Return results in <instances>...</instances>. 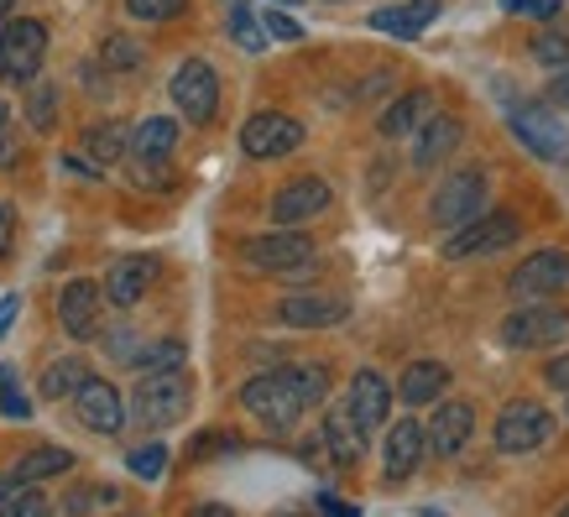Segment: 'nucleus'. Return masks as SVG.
<instances>
[{
    "instance_id": "obj_1",
    "label": "nucleus",
    "mask_w": 569,
    "mask_h": 517,
    "mask_svg": "<svg viewBox=\"0 0 569 517\" xmlns=\"http://www.w3.org/2000/svg\"><path fill=\"white\" fill-rule=\"evenodd\" d=\"M329 397V371L325 366H272L241 387V402L246 414H257L267 429H293L298 418L319 408Z\"/></svg>"
},
{
    "instance_id": "obj_2",
    "label": "nucleus",
    "mask_w": 569,
    "mask_h": 517,
    "mask_svg": "<svg viewBox=\"0 0 569 517\" xmlns=\"http://www.w3.org/2000/svg\"><path fill=\"white\" fill-rule=\"evenodd\" d=\"M241 257L261 277H282V282H309L313 277V241L303 230H267V236L241 246Z\"/></svg>"
},
{
    "instance_id": "obj_3",
    "label": "nucleus",
    "mask_w": 569,
    "mask_h": 517,
    "mask_svg": "<svg viewBox=\"0 0 569 517\" xmlns=\"http://www.w3.org/2000/svg\"><path fill=\"white\" fill-rule=\"evenodd\" d=\"M189 402H193V387L183 377V366H173V371H141V387L131 392V418L141 429H168V424H178L189 414Z\"/></svg>"
},
{
    "instance_id": "obj_4",
    "label": "nucleus",
    "mask_w": 569,
    "mask_h": 517,
    "mask_svg": "<svg viewBox=\"0 0 569 517\" xmlns=\"http://www.w3.org/2000/svg\"><path fill=\"white\" fill-rule=\"evenodd\" d=\"M48 58V27L37 17H6L0 21V79L6 84H32Z\"/></svg>"
},
{
    "instance_id": "obj_5",
    "label": "nucleus",
    "mask_w": 569,
    "mask_h": 517,
    "mask_svg": "<svg viewBox=\"0 0 569 517\" xmlns=\"http://www.w3.org/2000/svg\"><path fill=\"white\" fill-rule=\"evenodd\" d=\"M507 126H512V137H518L538 162H569V131H565V121L553 116L549 105L512 100L507 105Z\"/></svg>"
},
{
    "instance_id": "obj_6",
    "label": "nucleus",
    "mask_w": 569,
    "mask_h": 517,
    "mask_svg": "<svg viewBox=\"0 0 569 517\" xmlns=\"http://www.w3.org/2000/svg\"><path fill=\"white\" fill-rule=\"evenodd\" d=\"M522 236V220L518 215H507V209H497V215H476V220H466L460 230H449L445 236V257L449 261H466V257H497V251H507V246Z\"/></svg>"
},
{
    "instance_id": "obj_7",
    "label": "nucleus",
    "mask_w": 569,
    "mask_h": 517,
    "mask_svg": "<svg viewBox=\"0 0 569 517\" xmlns=\"http://www.w3.org/2000/svg\"><path fill=\"white\" fill-rule=\"evenodd\" d=\"M486 172L481 168H460V172H449L445 183H439V193H433V205H429V220L433 230H460L466 220H476L486 209Z\"/></svg>"
},
{
    "instance_id": "obj_8",
    "label": "nucleus",
    "mask_w": 569,
    "mask_h": 517,
    "mask_svg": "<svg viewBox=\"0 0 569 517\" xmlns=\"http://www.w3.org/2000/svg\"><path fill=\"white\" fill-rule=\"evenodd\" d=\"M565 340H569V309H553V304H522L518 314L501 319V345H512V350H553Z\"/></svg>"
},
{
    "instance_id": "obj_9",
    "label": "nucleus",
    "mask_w": 569,
    "mask_h": 517,
    "mask_svg": "<svg viewBox=\"0 0 569 517\" xmlns=\"http://www.w3.org/2000/svg\"><path fill=\"white\" fill-rule=\"evenodd\" d=\"M168 95H173L178 116H183L189 126H209L214 121V110H220V73L209 69L204 58H189V63H178Z\"/></svg>"
},
{
    "instance_id": "obj_10",
    "label": "nucleus",
    "mask_w": 569,
    "mask_h": 517,
    "mask_svg": "<svg viewBox=\"0 0 569 517\" xmlns=\"http://www.w3.org/2000/svg\"><path fill=\"white\" fill-rule=\"evenodd\" d=\"M501 455H533L553 439V414L543 402H507L497 418V429H491Z\"/></svg>"
},
{
    "instance_id": "obj_11",
    "label": "nucleus",
    "mask_w": 569,
    "mask_h": 517,
    "mask_svg": "<svg viewBox=\"0 0 569 517\" xmlns=\"http://www.w3.org/2000/svg\"><path fill=\"white\" fill-rule=\"evenodd\" d=\"M303 147V126L282 110H257L251 121L241 126V152L257 157V162H272V157H288Z\"/></svg>"
},
{
    "instance_id": "obj_12",
    "label": "nucleus",
    "mask_w": 569,
    "mask_h": 517,
    "mask_svg": "<svg viewBox=\"0 0 569 517\" xmlns=\"http://www.w3.org/2000/svg\"><path fill=\"white\" fill-rule=\"evenodd\" d=\"M470 429H476L470 402H460V397H439L433 418L423 424V449H429V455H439V460H455V455L466 449Z\"/></svg>"
},
{
    "instance_id": "obj_13",
    "label": "nucleus",
    "mask_w": 569,
    "mask_h": 517,
    "mask_svg": "<svg viewBox=\"0 0 569 517\" xmlns=\"http://www.w3.org/2000/svg\"><path fill=\"white\" fill-rule=\"evenodd\" d=\"M512 298H553L569 288V257L565 251H533V257H522V267L512 272Z\"/></svg>"
},
{
    "instance_id": "obj_14",
    "label": "nucleus",
    "mask_w": 569,
    "mask_h": 517,
    "mask_svg": "<svg viewBox=\"0 0 569 517\" xmlns=\"http://www.w3.org/2000/svg\"><path fill=\"white\" fill-rule=\"evenodd\" d=\"M346 414L356 418V429L361 434H377L381 424H387V414H392V387H387V377L381 371H356L346 387Z\"/></svg>"
},
{
    "instance_id": "obj_15",
    "label": "nucleus",
    "mask_w": 569,
    "mask_h": 517,
    "mask_svg": "<svg viewBox=\"0 0 569 517\" xmlns=\"http://www.w3.org/2000/svg\"><path fill=\"white\" fill-rule=\"evenodd\" d=\"M73 414H79V424L94 434H121L126 424V397L110 387V381L100 377H84L79 381V392H73Z\"/></svg>"
},
{
    "instance_id": "obj_16",
    "label": "nucleus",
    "mask_w": 569,
    "mask_h": 517,
    "mask_svg": "<svg viewBox=\"0 0 569 517\" xmlns=\"http://www.w3.org/2000/svg\"><path fill=\"white\" fill-rule=\"evenodd\" d=\"M329 183L325 178H293V183H282V189L272 193V220L277 225H303V220H313V215H325L329 209Z\"/></svg>"
},
{
    "instance_id": "obj_17",
    "label": "nucleus",
    "mask_w": 569,
    "mask_h": 517,
    "mask_svg": "<svg viewBox=\"0 0 569 517\" xmlns=\"http://www.w3.org/2000/svg\"><path fill=\"white\" fill-rule=\"evenodd\" d=\"M58 325L69 329L73 340H89L100 329V288L89 277H73L69 288L58 294Z\"/></svg>"
},
{
    "instance_id": "obj_18",
    "label": "nucleus",
    "mask_w": 569,
    "mask_h": 517,
    "mask_svg": "<svg viewBox=\"0 0 569 517\" xmlns=\"http://www.w3.org/2000/svg\"><path fill=\"white\" fill-rule=\"evenodd\" d=\"M152 277H157V257H121L104 272V298L116 309H137L147 288H152Z\"/></svg>"
},
{
    "instance_id": "obj_19",
    "label": "nucleus",
    "mask_w": 569,
    "mask_h": 517,
    "mask_svg": "<svg viewBox=\"0 0 569 517\" xmlns=\"http://www.w3.org/2000/svg\"><path fill=\"white\" fill-rule=\"evenodd\" d=\"M433 21H439V0H402V6H377L371 11V27L381 37H402V42L423 37Z\"/></svg>"
},
{
    "instance_id": "obj_20",
    "label": "nucleus",
    "mask_w": 569,
    "mask_h": 517,
    "mask_svg": "<svg viewBox=\"0 0 569 517\" xmlns=\"http://www.w3.org/2000/svg\"><path fill=\"white\" fill-rule=\"evenodd\" d=\"M277 319L288 329H335L346 319V298H325V294H293L277 304Z\"/></svg>"
},
{
    "instance_id": "obj_21",
    "label": "nucleus",
    "mask_w": 569,
    "mask_h": 517,
    "mask_svg": "<svg viewBox=\"0 0 569 517\" xmlns=\"http://www.w3.org/2000/svg\"><path fill=\"white\" fill-rule=\"evenodd\" d=\"M466 141V126H460V116H423V131H418V147H413V168H439L455 147Z\"/></svg>"
},
{
    "instance_id": "obj_22",
    "label": "nucleus",
    "mask_w": 569,
    "mask_h": 517,
    "mask_svg": "<svg viewBox=\"0 0 569 517\" xmlns=\"http://www.w3.org/2000/svg\"><path fill=\"white\" fill-rule=\"evenodd\" d=\"M178 147V121H168V116H152V121H141L137 131H131V162H147V168H168V157H173Z\"/></svg>"
},
{
    "instance_id": "obj_23",
    "label": "nucleus",
    "mask_w": 569,
    "mask_h": 517,
    "mask_svg": "<svg viewBox=\"0 0 569 517\" xmlns=\"http://www.w3.org/2000/svg\"><path fill=\"white\" fill-rule=\"evenodd\" d=\"M449 392V366L445 361H408V371L397 377V397L408 408H423V402H439Z\"/></svg>"
},
{
    "instance_id": "obj_24",
    "label": "nucleus",
    "mask_w": 569,
    "mask_h": 517,
    "mask_svg": "<svg viewBox=\"0 0 569 517\" xmlns=\"http://www.w3.org/2000/svg\"><path fill=\"white\" fill-rule=\"evenodd\" d=\"M423 460V424L413 418H402L387 429V481H408Z\"/></svg>"
},
{
    "instance_id": "obj_25",
    "label": "nucleus",
    "mask_w": 569,
    "mask_h": 517,
    "mask_svg": "<svg viewBox=\"0 0 569 517\" xmlns=\"http://www.w3.org/2000/svg\"><path fill=\"white\" fill-rule=\"evenodd\" d=\"M319 439H325V449H329V460H335V466H356V460L366 455V434L356 429V418L346 414V402L325 414V429H319Z\"/></svg>"
},
{
    "instance_id": "obj_26",
    "label": "nucleus",
    "mask_w": 569,
    "mask_h": 517,
    "mask_svg": "<svg viewBox=\"0 0 569 517\" xmlns=\"http://www.w3.org/2000/svg\"><path fill=\"white\" fill-rule=\"evenodd\" d=\"M69 470H73V455L63 445H37L11 466V481L42 486V481H52V476H69Z\"/></svg>"
},
{
    "instance_id": "obj_27",
    "label": "nucleus",
    "mask_w": 569,
    "mask_h": 517,
    "mask_svg": "<svg viewBox=\"0 0 569 517\" xmlns=\"http://www.w3.org/2000/svg\"><path fill=\"white\" fill-rule=\"evenodd\" d=\"M79 147H84V157L94 162V168H110V162H121L126 147H131V126L126 121H94L79 137Z\"/></svg>"
},
{
    "instance_id": "obj_28",
    "label": "nucleus",
    "mask_w": 569,
    "mask_h": 517,
    "mask_svg": "<svg viewBox=\"0 0 569 517\" xmlns=\"http://www.w3.org/2000/svg\"><path fill=\"white\" fill-rule=\"evenodd\" d=\"M433 110V95L429 89H408L402 100H392L387 110H381V137H408L413 126H423V116Z\"/></svg>"
},
{
    "instance_id": "obj_29",
    "label": "nucleus",
    "mask_w": 569,
    "mask_h": 517,
    "mask_svg": "<svg viewBox=\"0 0 569 517\" xmlns=\"http://www.w3.org/2000/svg\"><path fill=\"white\" fill-rule=\"evenodd\" d=\"M89 377V366H84V356H58V361L42 371V381H37V392L42 397H52V402H63V397H73L79 392V381Z\"/></svg>"
},
{
    "instance_id": "obj_30",
    "label": "nucleus",
    "mask_w": 569,
    "mask_h": 517,
    "mask_svg": "<svg viewBox=\"0 0 569 517\" xmlns=\"http://www.w3.org/2000/svg\"><path fill=\"white\" fill-rule=\"evenodd\" d=\"M224 11H230V21H224V32L236 37V48H246V52H261V48H267L261 17H251V11H246V0H224Z\"/></svg>"
},
{
    "instance_id": "obj_31",
    "label": "nucleus",
    "mask_w": 569,
    "mask_h": 517,
    "mask_svg": "<svg viewBox=\"0 0 569 517\" xmlns=\"http://www.w3.org/2000/svg\"><path fill=\"white\" fill-rule=\"evenodd\" d=\"M533 58L543 63V69H565V63H569V27L559 17H553L549 27L533 37Z\"/></svg>"
},
{
    "instance_id": "obj_32",
    "label": "nucleus",
    "mask_w": 569,
    "mask_h": 517,
    "mask_svg": "<svg viewBox=\"0 0 569 517\" xmlns=\"http://www.w3.org/2000/svg\"><path fill=\"white\" fill-rule=\"evenodd\" d=\"M183 356H189L183 340H157V345H147V350H137L131 366H137V371H173V366H183Z\"/></svg>"
},
{
    "instance_id": "obj_33",
    "label": "nucleus",
    "mask_w": 569,
    "mask_h": 517,
    "mask_svg": "<svg viewBox=\"0 0 569 517\" xmlns=\"http://www.w3.org/2000/svg\"><path fill=\"white\" fill-rule=\"evenodd\" d=\"M126 470L137 476V481H162V470H168V445H141L126 455Z\"/></svg>"
},
{
    "instance_id": "obj_34",
    "label": "nucleus",
    "mask_w": 569,
    "mask_h": 517,
    "mask_svg": "<svg viewBox=\"0 0 569 517\" xmlns=\"http://www.w3.org/2000/svg\"><path fill=\"white\" fill-rule=\"evenodd\" d=\"M100 58H104V69H116V73L141 69V48H137V42H126V37H104Z\"/></svg>"
},
{
    "instance_id": "obj_35",
    "label": "nucleus",
    "mask_w": 569,
    "mask_h": 517,
    "mask_svg": "<svg viewBox=\"0 0 569 517\" xmlns=\"http://www.w3.org/2000/svg\"><path fill=\"white\" fill-rule=\"evenodd\" d=\"M189 0H126V17L131 21H173L183 17Z\"/></svg>"
},
{
    "instance_id": "obj_36",
    "label": "nucleus",
    "mask_w": 569,
    "mask_h": 517,
    "mask_svg": "<svg viewBox=\"0 0 569 517\" xmlns=\"http://www.w3.org/2000/svg\"><path fill=\"white\" fill-rule=\"evenodd\" d=\"M0 414H6V418H21V424L32 418V402L21 397V387H17V371H11V366L0 371Z\"/></svg>"
},
{
    "instance_id": "obj_37",
    "label": "nucleus",
    "mask_w": 569,
    "mask_h": 517,
    "mask_svg": "<svg viewBox=\"0 0 569 517\" xmlns=\"http://www.w3.org/2000/svg\"><path fill=\"white\" fill-rule=\"evenodd\" d=\"M507 17H528V21H553L565 17V0H501Z\"/></svg>"
},
{
    "instance_id": "obj_38",
    "label": "nucleus",
    "mask_w": 569,
    "mask_h": 517,
    "mask_svg": "<svg viewBox=\"0 0 569 517\" xmlns=\"http://www.w3.org/2000/svg\"><path fill=\"white\" fill-rule=\"evenodd\" d=\"M27 121H32L37 131H52V126H58V95H52V89H37L32 100H27Z\"/></svg>"
},
{
    "instance_id": "obj_39",
    "label": "nucleus",
    "mask_w": 569,
    "mask_h": 517,
    "mask_svg": "<svg viewBox=\"0 0 569 517\" xmlns=\"http://www.w3.org/2000/svg\"><path fill=\"white\" fill-rule=\"evenodd\" d=\"M261 32L277 37V42H298V37H303V21H293L288 11H267V17H261Z\"/></svg>"
},
{
    "instance_id": "obj_40",
    "label": "nucleus",
    "mask_w": 569,
    "mask_h": 517,
    "mask_svg": "<svg viewBox=\"0 0 569 517\" xmlns=\"http://www.w3.org/2000/svg\"><path fill=\"white\" fill-rule=\"evenodd\" d=\"M110 501H116V491L104 486V491H79V497H69L63 507H69V513H94V507H110Z\"/></svg>"
},
{
    "instance_id": "obj_41",
    "label": "nucleus",
    "mask_w": 569,
    "mask_h": 517,
    "mask_svg": "<svg viewBox=\"0 0 569 517\" xmlns=\"http://www.w3.org/2000/svg\"><path fill=\"white\" fill-rule=\"evenodd\" d=\"M11 246H17V209L0 205V261L11 257Z\"/></svg>"
},
{
    "instance_id": "obj_42",
    "label": "nucleus",
    "mask_w": 569,
    "mask_h": 517,
    "mask_svg": "<svg viewBox=\"0 0 569 517\" xmlns=\"http://www.w3.org/2000/svg\"><path fill=\"white\" fill-rule=\"evenodd\" d=\"M543 377H549V387H565V392H569V356H553Z\"/></svg>"
},
{
    "instance_id": "obj_43",
    "label": "nucleus",
    "mask_w": 569,
    "mask_h": 517,
    "mask_svg": "<svg viewBox=\"0 0 569 517\" xmlns=\"http://www.w3.org/2000/svg\"><path fill=\"white\" fill-rule=\"evenodd\" d=\"M17 309H21V298H17V294H6V298H0V335L11 329V319H17Z\"/></svg>"
},
{
    "instance_id": "obj_44",
    "label": "nucleus",
    "mask_w": 569,
    "mask_h": 517,
    "mask_svg": "<svg viewBox=\"0 0 569 517\" xmlns=\"http://www.w3.org/2000/svg\"><path fill=\"white\" fill-rule=\"evenodd\" d=\"M553 100H565L569 105V63H565V73H553V89H549Z\"/></svg>"
},
{
    "instance_id": "obj_45",
    "label": "nucleus",
    "mask_w": 569,
    "mask_h": 517,
    "mask_svg": "<svg viewBox=\"0 0 569 517\" xmlns=\"http://www.w3.org/2000/svg\"><path fill=\"white\" fill-rule=\"evenodd\" d=\"M319 507L325 513H356V501H340V497H319Z\"/></svg>"
},
{
    "instance_id": "obj_46",
    "label": "nucleus",
    "mask_w": 569,
    "mask_h": 517,
    "mask_svg": "<svg viewBox=\"0 0 569 517\" xmlns=\"http://www.w3.org/2000/svg\"><path fill=\"white\" fill-rule=\"evenodd\" d=\"M6 162H17V141L11 137H0V168H6Z\"/></svg>"
},
{
    "instance_id": "obj_47",
    "label": "nucleus",
    "mask_w": 569,
    "mask_h": 517,
    "mask_svg": "<svg viewBox=\"0 0 569 517\" xmlns=\"http://www.w3.org/2000/svg\"><path fill=\"white\" fill-rule=\"evenodd\" d=\"M11 11H17V0H0V21L11 17Z\"/></svg>"
},
{
    "instance_id": "obj_48",
    "label": "nucleus",
    "mask_w": 569,
    "mask_h": 517,
    "mask_svg": "<svg viewBox=\"0 0 569 517\" xmlns=\"http://www.w3.org/2000/svg\"><path fill=\"white\" fill-rule=\"evenodd\" d=\"M0 126H6V105H0Z\"/></svg>"
},
{
    "instance_id": "obj_49",
    "label": "nucleus",
    "mask_w": 569,
    "mask_h": 517,
    "mask_svg": "<svg viewBox=\"0 0 569 517\" xmlns=\"http://www.w3.org/2000/svg\"><path fill=\"white\" fill-rule=\"evenodd\" d=\"M325 6H346V0H325Z\"/></svg>"
},
{
    "instance_id": "obj_50",
    "label": "nucleus",
    "mask_w": 569,
    "mask_h": 517,
    "mask_svg": "<svg viewBox=\"0 0 569 517\" xmlns=\"http://www.w3.org/2000/svg\"><path fill=\"white\" fill-rule=\"evenodd\" d=\"M277 6H293V0H277Z\"/></svg>"
},
{
    "instance_id": "obj_51",
    "label": "nucleus",
    "mask_w": 569,
    "mask_h": 517,
    "mask_svg": "<svg viewBox=\"0 0 569 517\" xmlns=\"http://www.w3.org/2000/svg\"><path fill=\"white\" fill-rule=\"evenodd\" d=\"M565 414H569V408H565Z\"/></svg>"
}]
</instances>
